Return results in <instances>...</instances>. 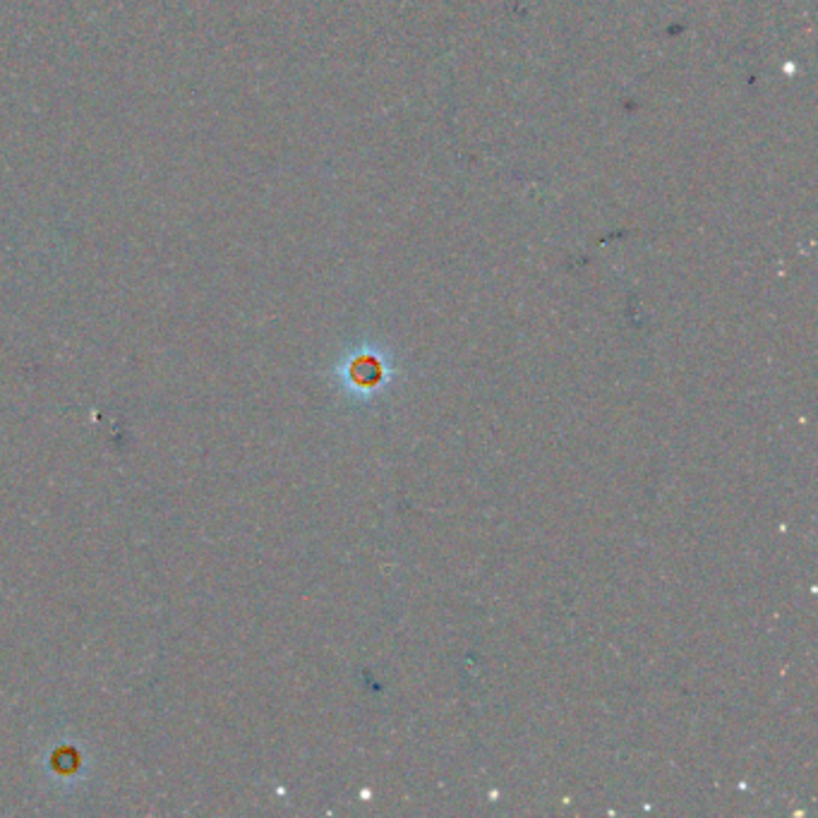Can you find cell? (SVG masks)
Wrapping results in <instances>:
<instances>
[{
  "instance_id": "6da1fadb",
  "label": "cell",
  "mask_w": 818,
  "mask_h": 818,
  "mask_svg": "<svg viewBox=\"0 0 818 818\" xmlns=\"http://www.w3.org/2000/svg\"><path fill=\"white\" fill-rule=\"evenodd\" d=\"M380 375H382L380 365L375 361H370V358L353 365V380L361 382V384H375V382H380Z\"/></svg>"
}]
</instances>
